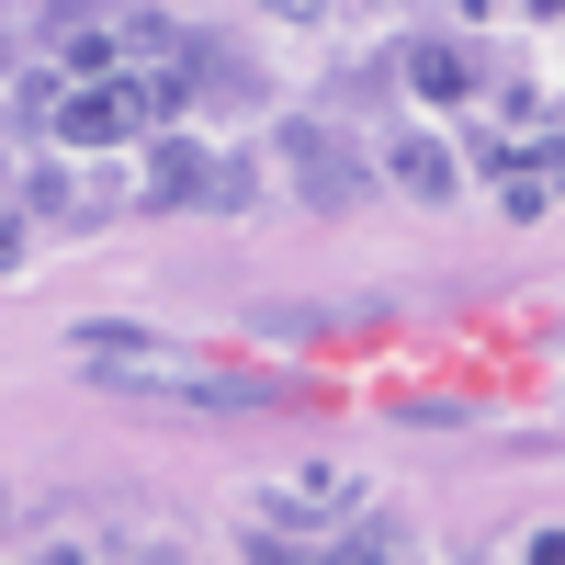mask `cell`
<instances>
[{
	"label": "cell",
	"instance_id": "cell-1",
	"mask_svg": "<svg viewBox=\"0 0 565 565\" xmlns=\"http://www.w3.org/2000/svg\"><path fill=\"white\" fill-rule=\"evenodd\" d=\"M68 351H79L90 385H125V396H170V407H271L260 373H204L181 340H159V328H114V317H90Z\"/></svg>",
	"mask_w": 565,
	"mask_h": 565
},
{
	"label": "cell",
	"instance_id": "cell-2",
	"mask_svg": "<svg viewBox=\"0 0 565 565\" xmlns=\"http://www.w3.org/2000/svg\"><path fill=\"white\" fill-rule=\"evenodd\" d=\"M271 159L295 170V193H306L317 215H340V204L362 193V159H351L340 136H328V125H271Z\"/></svg>",
	"mask_w": 565,
	"mask_h": 565
},
{
	"label": "cell",
	"instance_id": "cell-3",
	"mask_svg": "<svg viewBox=\"0 0 565 565\" xmlns=\"http://www.w3.org/2000/svg\"><path fill=\"white\" fill-rule=\"evenodd\" d=\"M57 136H68V148L148 136V90H136V68H125V79H79V90H57Z\"/></svg>",
	"mask_w": 565,
	"mask_h": 565
},
{
	"label": "cell",
	"instance_id": "cell-4",
	"mask_svg": "<svg viewBox=\"0 0 565 565\" xmlns=\"http://www.w3.org/2000/svg\"><path fill=\"white\" fill-rule=\"evenodd\" d=\"M148 204H249V181L226 170V159H204V148H181V136H170V148L148 159Z\"/></svg>",
	"mask_w": 565,
	"mask_h": 565
},
{
	"label": "cell",
	"instance_id": "cell-5",
	"mask_svg": "<svg viewBox=\"0 0 565 565\" xmlns=\"http://www.w3.org/2000/svg\"><path fill=\"white\" fill-rule=\"evenodd\" d=\"M396 79L418 90V103H463V90H476V68H463V45H441V34H418L407 57H396Z\"/></svg>",
	"mask_w": 565,
	"mask_h": 565
},
{
	"label": "cell",
	"instance_id": "cell-6",
	"mask_svg": "<svg viewBox=\"0 0 565 565\" xmlns=\"http://www.w3.org/2000/svg\"><path fill=\"white\" fill-rule=\"evenodd\" d=\"M385 170L407 181L418 204H452V181H463V170H452V148H441V136H396V159H385Z\"/></svg>",
	"mask_w": 565,
	"mask_h": 565
},
{
	"label": "cell",
	"instance_id": "cell-7",
	"mask_svg": "<svg viewBox=\"0 0 565 565\" xmlns=\"http://www.w3.org/2000/svg\"><path fill=\"white\" fill-rule=\"evenodd\" d=\"M249 328H260V340H351L362 317H351V306H260Z\"/></svg>",
	"mask_w": 565,
	"mask_h": 565
},
{
	"label": "cell",
	"instance_id": "cell-8",
	"mask_svg": "<svg viewBox=\"0 0 565 565\" xmlns=\"http://www.w3.org/2000/svg\"><path fill=\"white\" fill-rule=\"evenodd\" d=\"M362 487H351V463H306L295 487H271V509H351Z\"/></svg>",
	"mask_w": 565,
	"mask_h": 565
},
{
	"label": "cell",
	"instance_id": "cell-9",
	"mask_svg": "<svg viewBox=\"0 0 565 565\" xmlns=\"http://www.w3.org/2000/svg\"><path fill=\"white\" fill-rule=\"evenodd\" d=\"M260 12H282V23H317V12H328V0H260Z\"/></svg>",
	"mask_w": 565,
	"mask_h": 565
},
{
	"label": "cell",
	"instance_id": "cell-10",
	"mask_svg": "<svg viewBox=\"0 0 565 565\" xmlns=\"http://www.w3.org/2000/svg\"><path fill=\"white\" fill-rule=\"evenodd\" d=\"M23 260V215H0V271H12Z\"/></svg>",
	"mask_w": 565,
	"mask_h": 565
},
{
	"label": "cell",
	"instance_id": "cell-11",
	"mask_svg": "<svg viewBox=\"0 0 565 565\" xmlns=\"http://www.w3.org/2000/svg\"><path fill=\"white\" fill-rule=\"evenodd\" d=\"M532 12H565V0H532Z\"/></svg>",
	"mask_w": 565,
	"mask_h": 565
}]
</instances>
